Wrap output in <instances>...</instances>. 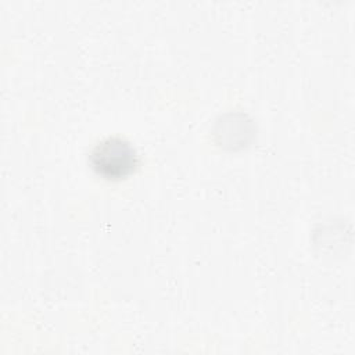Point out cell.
Returning <instances> with one entry per match:
<instances>
[{
  "instance_id": "obj_2",
  "label": "cell",
  "mask_w": 355,
  "mask_h": 355,
  "mask_svg": "<svg viewBox=\"0 0 355 355\" xmlns=\"http://www.w3.org/2000/svg\"><path fill=\"white\" fill-rule=\"evenodd\" d=\"M219 146L227 148H240L248 144L254 137L255 126L248 115L243 112H227L220 115L212 130Z\"/></svg>"
},
{
  "instance_id": "obj_1",
  "label": "cell",
  "mask_w": 355,
  "mask_h": 355,
  "mask_svg": "<svg viewBox=\"0 0 355 355\" xmlns=\"http://www.w3.org/2000/svg\"><path fill=\"white\" fill-rule=\"evenodd\" d=\"M92 169L107 180H121L139 165V155L133 144L121 136H108L96 143L89 153Z\"/></svg>"
}]
</instances>
